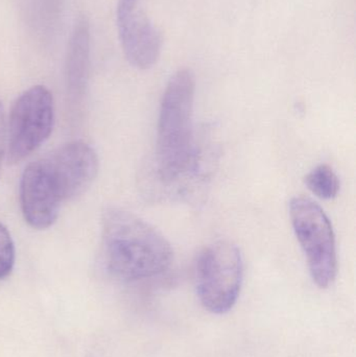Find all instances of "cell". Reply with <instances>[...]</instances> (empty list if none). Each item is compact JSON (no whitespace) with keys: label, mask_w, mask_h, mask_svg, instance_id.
<instances>
[{"label":"cell","mask_w":356,"mask_h":357,"mask_svg":"<svg viewBox=\"0 0 356 357\" xmlns=\"http://www.w3.org/2000/svg\"><path fill=\"white\" fill-rule=\"evenodd\" d=\"M102 249L109 272L123 281L162 274L173 261L171 243L146 220L109 208L102 218Z\"/></svg>","instance_id":"1"},{"label":"cell","mask_w":356,"mask_h":357,"mask_svg":"<svg viewBox=\"0 0 356 357\" xmlns=\"http://www.w3.org/2000/svg\"><path fill=\"white\" fill-rule=\"evenodd\" d=\"M194 96V73L188 68L179 69L165 87L157 131L154 172L167 185L179 182L196 171Z\"/></svg>","instance_id":"2"},{"label":"cell","mask_w":356,"mask_h":357,"mask_svg":"<svg viewBox=\"0 0 356 357\" xmlns=\"http://www.w3.org/2000/svg\"><path fill=\"white\" fill-rule=\"evenodd\" d=\"M89 62V21L85 17H82L75 23L67 52V83L70 91L75 93L83 91L87 84Z\"/></svg>","instance_id":"9"},{"label":"cell","mask_w":356,"mask_h":357,"mask_svg":"<svg viewBox=\"0 0 356 357\" xmlns=\"http://www.w3.org/2000/svg\"><path fill=\"white\" fill-rule=\"evenodd\" d=\"M63 202L86 192L98 177V157L84 142L65 144L43 159Z\"/></svg>","instance_id":"6"},{"label":"cell","mask_w":356,"mask_h":357,"mask_svg":"<svg viewBox=\"0 0 356 357\" xmlns=\"http://www.w3.org/2000/svg\"><path fill=\"white\" fill-rule=\"evenodd\" d=\"M6 151V119L3 104L0 102V169Z\"/></svg>","instance_id":"12"},{"label":"cell","mask_w":356,"mask_h":357,"mask_svg":"<svg viewBox=\"0 0 356 357\" xmlns=\"http://www.w3.org/2000/svg\"><path fill=\"white\" fill-rule=\"evenodd\" d=\"M305 184L309 190L323 199H332L340 191V180L332 167L321 165L315 167L305 177Z\"/></svg>","instance_id":"10"},{"label":"cell","mask_w":356,"mask_h":357,"mask_svg":"<svg viewBox=\"0 0 356 357\" xmlns=\"http://www.w3.org/2000/svg\"><path fill=\"white\" fill-rule=\"evenodd\" d=\"M119 2H129V3H133V2H138V0H119Z\"/></svg>","instance_id":"13"},{"label":"cell","mask_w":356,"mask_h":357,"mask_svg":"<svg viewBox=\"0 0 356 357\" xmlns=\"http://www.w3.org/2000/svg\"><path fill=\"white\" fill-rule=\"evenodd\" d=\"M244 278L240 250L230 241H217L202 250L196 258V287L205 310L227 314L238 301Z\"/></svg>","instance_id":"3"},{"label":"cell","mask_w":356,"mask_h":357,"mask_svg":"<svg viewBox=\"0 0 356 357\" xmlns=\"http://www.w3.org/2000/svg\"><path fill=\"white\" fill-rule=\"evenodd\" d=\"M117 29L125 59L141 70L152 68L160 58L163 37L138 2H118Z\"/></svg>","instance_id":"7"},{"label":"cell","mask_w":356,"mask_h":357,"mask_svg":"<svg viewBox=\"0 0 356 357\" xmlns=\"http://www.w3.org/2000/svg\"><path fill=\"white\" fill-rule=\"evenodd\" d=\"M14 264V241L8 228L0 222V280L10 276Z\"/></svg>","instance_id":"11"},{"label":"cell","mask_w":356,"mask_h":357,"mask_svg":"<svg viewBox=\"0 0 356 357\" xmlns=\"http://www.w3.org/2000/svg\"><path fill=\"white\" fill-rule=\"evenodd\" d=\"M54 121V98L47 88L33 86L23 92L6 123L8 162H19L40 148L49 137Z\"/></svg>","instance_id":"5"},{"label":"cell","mask_w":356,"mask_h":357,"mask_svg":"<svg viewBox=\"0 0 356 357\" xmlns=\"http://www.w3.org/2000/svg\"><path fill=\"white\" fill-rule=\"evenodd\" d=\"M290 216L314 282L321 289H327L336 280L338 273L336 236L332 222L325 211L307 197L291 199Z\"/></svg>","instance_id":"4"},{"label":"cell","mask_w":356,"mask_h":357,"mask_svg":"<svg viewBox=\"0 0 356 357\" xmlns=\"http://www.w3.org/2000/svg\"><path fill=\"white\" fill-rule=\"evenodd\" d=\"M62 202L43 159L25 167L20 181V205L31 228L45 230L52 226Z\"/></svg>","instance_id":"8"}]
</instances>
